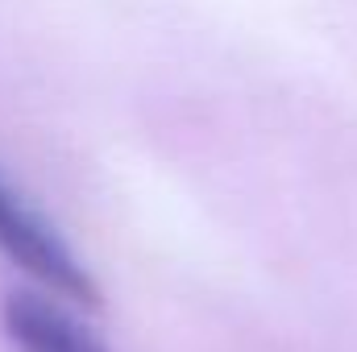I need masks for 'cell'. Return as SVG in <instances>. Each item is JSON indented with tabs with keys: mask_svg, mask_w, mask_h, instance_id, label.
Returning a JSON list of instances; mask_svg holds the SVG:
<instances>
[{
	"mask_svg": "<svg viewBox=\"0 0 357 352\" xmlns=\"http://www.w3.org/2000/svg\"><path fill=\"white\" fill-rule=\"evenodd\" d=\"M0 253L13 257L33 282H42L59 298H71L79 307H96L100 303V290H96L91 273L84 269V262L4 182H0Z\"/></svg>",
	"mask_w": 357,
	"mask_h": 352,
	"instance_id": "cell-1",
	"label": "cell"
},
{
	"mask_svg": "<svg viewBox=\"0 0 357 352\" xmlns=\"http://www.w3.org/2000/svg\"><path fill=\"white\" fill-rule=\"evenodd\" d=\"M4 332L17 352H108L88 323L59 303V294H13L4 307Z\"/></svg>",
	"mask_w": 357,
	"mask_h": 352,
	"instance_id": "cell-2",
	"label": "cell"
}]
</instances>
